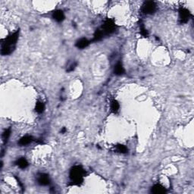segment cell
<instances>
[{"label": "cell", "mask_w": 194, "mask_h": 194, "mask_svg": "<svg viewBox=\"0 0 194 194\" xmlns=\"http://www.w3.org/2000/svg\"><path fill=\"white\" fill-rule=\"evenodd\" d=\"M114 72L115 74L118 75V76H120V75H122L124 73V69L123 68L121 63L118 62L115 66V69H114Z\"/></svg>", "instance_id": "30bf717a"}, {"label": "cell", "mask_w": 194, "mask_h": 194, "mask_svg": "<svg viewBox=\"0 0 194 194\" xmlns=\"http://www.w3.org/2000/svg\"><path fill=\"white\" fill-rule=\"evenodd\" d=\"M45 109V105L42 103H36V111L38 113H42Z\"/></svg>", "instance_id": "2e32d148"}, {"label": "cell", "mask_w": 194, "mask_h": 194, "mask_svg": "<svg viewBox=\"0 0 194 194\" xmlns=\"http://www.w3.org/2000/svg\"><path fill=\"white\" fill-rule=\"evenodd\" d=\"M85 171L80 166H74L70 171V178L72 181V184L79 185L83 182V177L84 176Z\"/></svg>", "instance_id": "7a4b0ae2"}, {"label": "cell", "mask_w": 194, "mask_h": 194, "mask_svg": "<svg viewBox=\"0 0 194 194\" xmlns=\"http://www.w3.org/2000/svg\"><path fill=\"white\" fill-rule=\"evenodd\" d=\"M65 131H66V129H65V127H64V128H63V129L62 130V131H61V132H62V133H65Z\"/></svg>", "instance_id": "ffe728a7"}, {"label": "cell", "mask_w": 194, "mask_h": 194, "mask_svg": "<svg viewBox=\"0 0 194 194\" xmlns=\"http://www.w3.org/2000/svg\"><path fill=\"white\" fill-rule=\"evenodd\" d=\"M38 183L40 185L42 186H46L49 183V176L47 174H42L40 176L38 179Z\"/></svg>", "instance_id": "9c48e42d"}, {"label": "cell", "mask_w": 194, "mask_h": 194, "mask_svg": "<svg viewBox=\"0 0 194 194\" xmlns=\"http://www.w3.org/2000/svg\"><path fill=\"white\" fill-rule=\"evenodd\" d=\"M89 44V40H87V39H85V38H82L78 40L77 42H76V47L77 48H78V49H85L86 47L88 46Z\"/></svg>", "instance_id": "ba28073f"}, {"label": "cell", "mask_w": 194, "mask_h": 194, "mask_svg": "<svg viewBox=\"0 0 194 194\" xmlns=\"http://www.w3.org/2000/svg\"><path fill=\"white\" fill-rule=\"evenodd\" d=\"M16 164H17L21 168H22V169H24V168H26L28 166V162H27V161L24 158H19V159L17 161Z\"/></svg>", "instance_id": "7c38bea8"}, {"label": "cell", "mask_w": 194, "mask_h": 194, "mask_svg": "<svg viewBox=\"0 0 194 194\" xmlns=\"http://www.w3.org/2000/svg\"><path fill=\"white\" fill-rule=\"evenodd\" d=\"M117 150H118L119 152H121V153H126L127 152V149L126 148V146L123 145H118L117 146Z\"/></svg>", "instance_id": "e0dca14e"}, {"label": "cell", "mask_w": 194, "mask_h": 194, "mask_svg": "<svg viewBox=\"0 0 194 194\" xmlns=\"http://www.w3.org/2000/svg\"><path fill=\"white\" fill-rule=\"evenodd\" d=\"M190 12L188 11L187 9H184V8H181L179 10V18L181 20V23H187L188 20L190 19Z\"/></svg>", "instance_id": "5b68a950"}, {"label": "cell", "mask_w": 194, "mask_h": 194, "mask_svg": "<svg viewBox=\"0 0 194 194\" xmlns=\"http://www.w3.org/2000/svg\"><path fill=\"white\" fill-rule=\"evenodd\" d=\"M151 191H152V193L154 194H162L167 192L166 189L160 184H156V185L153 186Z\"/></svg>", "instance_id": "8992f818"}, {"label": "cell", "mask_w": 194, "mask_h": 194, "mask_svg": "<svg viewBox=\"0 0 194 194\" xmlns=\"http://www.w3.org/2000/svg\"><path fill=\"white\" fill-rule=\"evenodd\" d=\"M140 33H141V34L143 35L144 37H147V36H148V31L146 30V29H145L144 27H141V29H140Z\"/></svg>", "instance_id": "ac0fdd59"}, {"label": "cell", "mask_w": 194, "mask_h": 194, "mask_svg": "<svg viewBox=\"0 0 194 194\" xmlns=\"http://www.w3.org/2000/svg\"><path fill=\"white\" fill-rule=\"evenodd\" d=\"M156 10V5L154 2L149 1L144 3L143 5V11L145 14L154 13Z\"/></svg>", "instance_id": "277c9868"}, {"label": "cell", "mask_w": 194, "mask_h": 194, "mask_svg": "<svg viewBox=\"0 0 194 194\" xmlns=\"http://www.w3.org/2000/svg\"><path fill=\"white\" fill-rule=\"evenodd\" d=\"M103 35H104V34H103V32L102 30H96L95 34H94L93 41H96H96H99L101 39L103 38Z\"/></svg>", "instance_id": "4fadbf2b"}, {"label": "cell", "mask_w": 194, "mask_h": 194, "mask_svg": "<svg viewBox=\"0 0 194 194\" xmlns=\"http://www.w3.org/2000/svg\"><path fill=\"white\" fill-rule=\"evenodd\" d=\"M10 134H11V129L10 128L5 130L4 133H3L2 137H3V140H4L5 143H7V141H8L9 136H10Z\"/></svg>", "instance_id": "9a60e30c"}, {"label": "cell", "mask_w": 194, "mask_h": 194, "mask_svg": "<svg viewBox=\"0 0 194 194\" xmlns=\"http://www.w3.org/2000/svg\"><path fill=\"white\" fill-rule=\"evenodd\" d=\"M115 28H116V26H115V24L112 20H109L105 21L104 24L103 25V30L104 34H112L113 32L115 30Z\"/></svg>", "instance_id": "3957f363"}, {"label": "cell", "mask_w": 194, "mask_h": 194, "mask_svg": "<svg viewBox=\"0 0 194 194\" xmlns=\"http://www.w3.org/2000/svg\"><path fill=\"white\" fill-rule=\"evenodd\" d=\"M76 66H77V63L76 62H74V63H73L71 66L69 67V68L67 70V72H73L74 70V68H76Z\"/></svg>", "instance_id": "d6986e66"}, {"label": "cell", "mask_w": 194, "mask_h": 194, "mask_svg": "<svg viewBox=\"0 0 194 194\" xmlns=\"http://www.w3.org/2000/svg\"><path fill=\"white\" fill-rule=\"evenodd\" d=\"M18 36H19V30L16 31L13 34L10 35L8 38L5 39L2 46V50H1L2 55L6 56L12 52L16 42L18 41Z\"/></svg>", "instance_id": "6da1fadb"}, {"label": "cell", "mask_w": 194, "mask_h": 194, "mask_svg": "<svg viewBox=\"0 0 194 194\" xmlns=\"http://www.w3.org/2000/svg\"><path fill=\"white\" fill-rule=\"evenodd\" d=\"M32 141H33V137L31 136H25L21 139L18 143L21 146H26L29 144L30 143H31Z\"/></svg>", "instance_id": "8fae6325"}, {"label": "cell", "mask_w": 194, "mask_h": 194, "mask_svg": "<svg viewBox=\"0 0 194 194\" xmlns=\"http://www.w3.org/2000/svg\"><path fill=\"white\" fill-rule=\"evenodd\" d=\"M111 109H112V111L113 112H117L119 109V103L117 102L116 100H113L112 102V104H111Z\"/></svg>", "instance_id": "5bb4252c"}, {"label": "cell", "mask_w": 194, "mask_h": 194, "mask_svg": "<svg viewBox=\"0 0 194 194\" xmlns=\"http://www.w3.org/2000/svg\"><path fill=\"white\" fill-rule=\"evenodd\" d=\"M52 18L58 22H61L65 19V15L63 13V11L62 10H57L55 11L52 14Z\"/></svg>", "instance_id": "52a82bcc"}]
</instances>
